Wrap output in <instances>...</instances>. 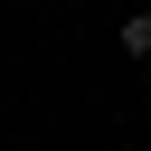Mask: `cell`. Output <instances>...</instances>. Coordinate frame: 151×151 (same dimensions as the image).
Returning <instances> with one entry per match:
<instances>
[{
	"label": "cell",
	"mask_w": 151,
	"mask_h": 151,
	"mask_svg": "<svg viewBox=\"0 0 151 151\" xmlns=\"http://www.w3.org/2000/svg\"><path fill=\"white\" fill-rule=\"evenodd\" d=\"M123 57H142V66H151V0H142V9L123 19Z\"/></svg>",
	"instance_id": "cell-1"
}]
</instances>
